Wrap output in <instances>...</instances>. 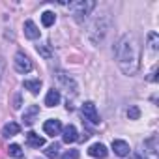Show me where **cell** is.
<instances>
[{
	"mask_svg": "<svg viewBox=\"0 0 159 159\" xmlns=\"http://www.w3.org/2000/svg\"><path fill=\"white\" fill-rule=\"evenodd\" d=\"M116 60L124 75H135L140 67V45L133 34H124L114 49Z\"/></svg>",
	"mask_w": 159,
	"mask_h": 159,
	"instance_id": "6da1fadb",
	"label": "cell"
},
{
	"mask_svg": "<svg viewBox=\"0 0 159 159\" xmlns=\"http://www.w3.org/2000/svg\"><path fill=\"white\" fill-rule=\"evenodd\" d=\"M39 114V107L38 105H30L26 111H25V114H23V122L26 124V125H32L34 122H36V116Z\"/></svg>",
	"mask_w": 159,
	"mask_h": 159,
	"instance_id": "30bf717a",
	"label": "cell"
},
{
	"mask_svg": "<svg viewBox=\"0 0 159 159\" xmlns=\"http://www.w3.org/2000/svg\"><path fill=\"white\" fill-rule=\"evenodd\" d=\"M83 114L90 124H99V114H98V109H96V105L92 101H86L83 105Z\"/></svg>",
	"mask_w": 159,
	"mask_h": 159,
	"instance_id": "5b68a950",
	"label": "cell"
},
{
	"mask_svg": "<svg viewBox=\"0 0 159 159\" xmlns=\"http://www.w3.org/2000/svg\"><path fill=\"white\" fill-rule=\"evenodd\" d=\"M43 131H45L49 137H56V135L62 133V122L56 120V118H51V120H47V122L43 124Z\"/></svg>",
	"mask_w": 159,
	"mask_h": 159,
	"instance_id": "8992f818",
	"label": "cell"
},
{
	"mask_svg": "<svg viewBox=\"0 0 159 159\" xmlns=\"http://www.w3.org/2000/svg\"><path fill=\"white\" fill-rule=\"evenodd\" d=\"M148 43H150V49H152V51H157V47H159V38H157L155 32H150V34H148Z\"/></svg>",
	"mask_w": 159,
	"mask_h": 159,
	"instance_id": "d6986e66",
	"label": "cell"
},
{
	"mask_svg": "<svg viewBox=\"0 0 159 159\" xmlns=\"http://www.w3.org/2000/svg\"><path fill=\"white\" fill-rule=\"evenodd\" d=\"M26 142H28V146H32V148H41V146H45V139L39 137V135L34 133V131H28V133H26Z\"/></svg>",
	"mask_w": 159,
	"mask_h": 159,
	"instance_id": "7c38bea8",
	"label": "cell"
},
{
	"mask_svg": "<svg viewBox=\"0 0 159 159\" xmlns=\"http://www.w3.org/2000/svg\"><path fill=\"white\" fill-rule=\"evenodd\" d=\"M25 88L30 90V94H39V88H41V81L39 79H28V81H25Z\"/></svg>",
	"mask_w": 159,
	"mask_h": 159,
	"instance_id": "2e32d148",
	"label": "cell"
},
{
	"mask_svg": "<svg viewBox=\"0 0 159 159\" xmlns=\"http://www.w3.org/2000/svg\"><path fill=\"white\" fill-rule=\"evenodd\" d=\"M13 66H15V71L17 73H28V71H32V62H30V58L25 52H17L15 54Z\"/></svg>",
	"mask_w": 159,
	"mask_h": 159,
	"instance_id": "3957f363",
	"label": "cell"
},
{
	"mask_svg": "<svg viewBox=\"0 0 159 159\" xmlns=\"http://www.w3.org/2000/svg\"><path fill=\"white\" fill-rule=\"evenodd\" d=\"M127 118H129V120H139V118H140V109H139L137 105L129 107V109H127Z\"/></svg>",
	"mask_w": 159,
	"mask_h": 159,
	"instance_id": "ffe728a7",
	"label": "cell"
},
{
	"mask_svg": "<svg viewBox=\"0 0 159 159\" xmlns=\"http://www.w3.org/2000/svg\"><path fill=\"white\" fill-rule=\"evenodd\" d=\"M58 103H60V92L54 90V88L49 90L47 96H45V105H47V107H56Z\"/></svg>",
	"mask_w": 159,
	"mask_h": 159,
	"instance_id": "9a60e30c",
	"label": "cell"
},
{
	"mask_svg": "<svg viewBox=\"0 0 159 159\" xmlns=\"http://www.w3.org/2000/svg\"><path fill=\"white\" fill-rule=\"evenodd\" d=\"M10 155H13V157H17V159H21L25 153H23V150H21V146L19 144H10Z\"/></svg>",
	"mask_w": 159,
	"mask_h": 159,
	"instance_id": "44dd1931",
	"label": "cell"
},
{
	"mask_svg": "<svg viewBox=\"0 0 159 159\" xmlns=\"http://www.w3.org/2000/svg\"><path fill=\"white\" fill-rule=\"evenodd\" d=\"M112 150H114V153L120 155V157L129 155V144H127L125 140H112Z\"/></svg>",
	"mask_w": 159,
	"mask_h": 159,
	"instance_id": "4fadbf2b",
	"label": "cell"
},
{
	"mask_svg": "<svg viewBox=\"0 0 159 159\" xmlns=\"http://www.w3.org/2000/svg\"><path fill=\"white\" fill-rule=\"evenodd\" d=\"M2 73H4V60L0 58V81H2Z\"/></svg>",
	"mask_w": 159,
	"mask_h": 159,
	"instance_id": "cb8c5ba5",
	"label": "cell"
},
{
	"mask_svg": "<svg viewBox=\"0 0 159 159\" xmlns=\"http://www.w3.org/2000/svg\"><path fill=\"white\" fill-rule=\"evenodd\" d=\"M19 107H21V98L17 96V98H15V105H13V109H19Z\"/></svg>",
	"mask_w": 159,
	"mask_h": 159,
	"instance_id": "d4e9b609",
	"label": "cell"
},
{
	"mask_svg": "<svg viewBox=\"0 0 159 159\" xmlns=\"http://www.w3.org/2000/svg\"><path fill=\"white\" fill-rule=\"evenodd\" d=\"M56 79H58V81L67 88V92L71 90L73 94H77V84H75V81H73V79H71L67 73H64V71H56Z\"/></svg>",
	"mask_w": 159,
	"mask_h": 159,
	"instance_id": "52a82bcc",
	"label": "cell"
},
{
	"mask_svg": "<svg viewBox=\"0 0 159 159\" xmlns=\"http://www.w3.org/2000/svg\"><path fill=\"white\" fill-rule=\"evenodd\" d=\"M79 139V133H77V127L75 125H66L64 129H62V140L66 142V144H71V142H75Z\"/></svg>",
	"mask_w": 159,
	"mask_h": 159,
	"instance_id": "ba28073f",
	"label": "cell"
},
{
	"mask_svg": "<svg viewBox=\"0 0 159 159\" xmlns=\"http://www.w3.org/2000/svg\"><path fill=\"white\" fill-rule=\"evenodd\" d=\"M96 8V2H92V0H81V2H71L69 4V11H71V15H73V19L77 21V23H83L88 15H90V11Z\"/></svg>",
	"mask_w": 159,
	"mask_h": 159,
	"instance_id": "7a4b0ae2",
	"label": "cell"
},
{
	"mask_svg": "<svg viewBox=\"0 0 159 159\" xmlns=\"http://www.w3.org/2000/svg\"><path fill=\"white\" fill-rule=\"evenodd\" d=\"M62 159H79V150H67L62 155Z\"/></svg>",
	"mask_w": 159,
	"mask_h": 159,
	"instance_id": "603a6c76",
	"label": "cell"
},
{
	"mask_svg": "<svg viewBox=\"0 0 159 159\" xmlns=\"http://www.w3.org/2000/svg\"><path fill=\"white\" fill-rule=\"evenodd\" d=\"M23 28H25V36H26L28 39H38V38H39V28L36 26L34 21H26Z\"/></svg>",
	"mask_w": 159,
	"mask_h": 159,
	"instance_id": "8fae6325",
	"label": "cell"
},
{
	"mask_svg": "<svg viewBox=\"0 0 159 159\" xmlns=\"http://www.w3.org/2000/svg\"><path fill=\"white\" fill-rule=\"evenodd\" d=\"M19 131H21V125L17 124V122H8L4 127H2V135L6 137V139H10V137H15V135H19Z\"/></svg>",
	"mask_w": 159,
	"mask_h": 159,
	"instance_id": "5bb4252c",
	"label": "cell"
},
{
	"mask_svg": "<svg viewBox=\"0 0 159 159\" xmlns=\"http://www.w3.org/2000/svg\"><path fill=\"white\" fill-rule=\"evenodd\" d=\"M107 153H109V150H107V146H105V144H101V142H96V144H92V146L88 148V155L98 157V159L107 157Z\"/></svg>",
	"mask_w": 159,
	"mask_h": 159,
	"instance_id": "9c48e42d",
	"label": "cell"
},
{
	"mask_svg": "<svg viewBox=\"0 0 159 159\" xmlns=\"http://www.w3.org/2000/svg\"><path fill=\"white\" fill-rule=\"evenodd\" d=\"M58 150H60V146L54 142V144H51V146L45 150V155H47V157H56V155H58Z\"/></svg>",
	"mask_w": 159,
	"mask_h": 159,
	"instance_id": "7402d4cb",
	"label": "cell"
},
{
	"mask_svg": "<svg viewBox=\"0 0 159 159\" xmlns=\"http://www.w3.org/2000/svg\"><path fill=\"white\" fill-rule=\"evenodd\" d=\"M107 28H109L107 19H103V17H101V19H96V21H94V25H92V26H90V30H88V36L92 38L96 32H99V41H101V39L105 38V34H107Z\"/></svg>",
	"mask_w": 159,
	"mask_h": 159,
	"instance_id": "277c9868",
	"label": "cell"
},
{
	"mask_svg": "<svg viewBox=\"0 0 159 159\" xmlns=\"http://www.w3.org/2000/svg\"><path fill=\"white\" fill-rule=\"evenodd\" d=\"M54 21H56V15H54L52 11H43V13H41V23H43V26H52Z\"/></svg>",
	"mask_w": 159,
	"mask_h": 159,
	"instance_id": "e0dca14e",
	"label": "cell"
},
{
	"mask_svg": "<svg viewBox=\"0 0 159 159\" xmlns=\"http://www.w3.org/2000/svg\"><path fill=\"white\" fill-rule=\"evenodd\" d=\"M36 51H38L43 58H47V60H49V58H52V54H54V52H52V49H51L49 45H38V47H36Z\"/></svg>",
	"mask_w": 159,
	"mask_h": 159,
	"instance_id": "ac0fdd59",
	"label": "cell"
}]
</instances>
